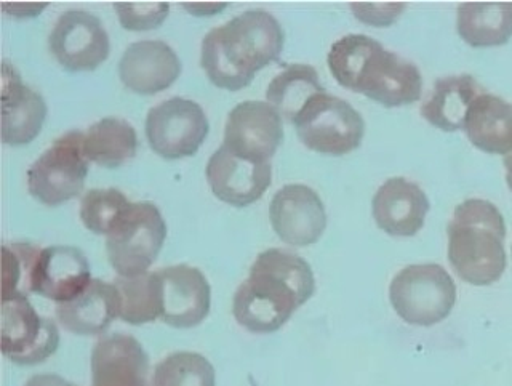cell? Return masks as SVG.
<instances>
[{"label":"cell","mask_w":512,"mask_h":386,"mask_svg":"<svg viewBox=\"0 0 512 386\" xmlns=\"http://www.w3.org/2000/svg\"><path fill=\"white\" fill-rule=\"evenodd\" d=\"M293 124L304 146L330 156H343L359 148L365 133L362 114L327 90L314 95Z\"/></svg>","instance_id":"52a82bcc"},{"label":"cell","mask_w":512,"mask_h":386,"mask_svg":"<svg viewBox=\"0 0 512 386\" xmlns=\"http://www.w3.org/2000/svg\"><path fill=\"white\" fill-rule=\"evenodd\" d=\"M48 49L69 71H93L109 57L111 42L100 18L74 9L55 21L48 34Z\"/></svg>","instance_id":"8fae6325"},{"label":"cell","mask_w":512,"mask_h":386,"mask_svg":"<svg viewBox=\"0 0 512 386\" xmlns=\"http://www.w3.org/2000/svg\"><path fill=\"white\" fill-rule=\"evenodd\" d=\"M448 262L464 282L490 286L508 265L506 225L498 207L485 199H466L448 223Z\"/></svg>","instance_id":"277c9868"},{"label":"cell","mask_w":512,"mask_h":386,"mask_svg":"<svg viewBox=\"0 0 512 386\" xmlns=\"http://www.w3.org/2000/svg\"><path fill=\"white\" fill-rule=\"evenodd\" d=\"M351 10L360 21L368 25L388 26L392 21L399 18L400 13L404 12V4L389 5H370V4H351Z\"/></svg>","instance_id":"1f68e13d"},{"label":"cell","mask_w":512,"mask_h":386,"mask_svg":"<svg viewBox=\"0 0 512 386\" xmlns=\"http://www.w3.org/2000/svg\"><path fill=\"white\" fill-rule=\"evenodd\" d=\"M2 353L18 366L47 361L60 346V332L52 319L37 313L28 295L2 297Z\"/></svg>","instance_id":"9c48e42d"},{"label":"cell","mask_w":512,"mask_h":386,"mask_svg":"<svg viewBox=\"0 0 512 386\" xmlns=\"http://www.w3.org/2000/svg\"><path fill=\"white\" fill-rule=\"evenodd\" d=\"M119 289L114 282L92 279L77 297L56 305V319L76 335H98L120 316Z\"/></svg>","instance_id":"44dd1931"},{"label":"cell","mask_w":512,"mask_h":386,"mask_svg":"<svg viewBox=\"0 0 512 386\" xmlns=\"http://www.w3.org/2000/svg\"><path fill=\"white\" fill-rule=\"evenodd\" d=\"M464 130L469 141L485 153L512 151V105L493 93H482L469 106Z\"/></svg>","instance_id":"603a6c76"},{"label":"cell","mask_w":512,"mask_h":386,"mask_svg":"<svg viewBox=\"0 0 512 386\" xmlns=\"http://www.w3.org/2000/svg\"><path fill=\"white\" fill-rule=\"evenodd\" d=\"M180 74V57L160 39L132 42L119 61L120 81L127 89L141 95H154L168 89Z\"/></svg>","instance_id":"e0dca14e"},{"label":"cell","mask_w":512,"mask_h":386,"mask_svg":"<svg viewBox=\"0 0 512 386\" xmlns=\"http://www.w3.org/2000/svg\"><path fill=\"white\" fill-rule=\"evenodd\" d=\"M90 366V386H149V356L132 335L101 337L93 346Z\"/></svg>","instance_id":"ffe728a7"},{"label":"cell","mask_w":512,"mask_h":386,"mask_svg":"<svg viewBox=\"0 0 512 386\" xmlns=\"http://www.w3.org/2000/svg\"><path fill=\"white\" fill-rule=\"evenodd\" d=\"M24 386H77L56 374L32 375Z\"/></svg>","instance_id":"d6a6232c"},{"label":"cell","mask_w":512,"mask_h":386,"mask_svg":"<svg viewBox=\"0 0 512 386\" xmlns=\"http://www.w3.org/2000/svg\"><path fill=\"white\" fill-rule=\"evenodd\" d=\"M183 7L199 17H210L213 13L226 9V4H184Z\"/></svg>","instance_id":"836d02e7"},{"label":"cell","mask_w":512,"mask_h":386,"mask_svg":"<svg viewBox=\"0 0 512 386\" xmlns=\"http://www.w3.org/2000/svg\"><path fill=\"white\" fill-rule=\"evenodd\" d=\"M215 367L205 356L178 351L154 367L152 386H215Z\"/></svg>","instance_id":"83f0119b"},{"label":"cell","mask_w":512,"mask_h":386,"mask_svg":"<svg viewBox=\"0 0 512 386\" xmlns=\"http://www.w3.org/2000/svg\"><path fill=\"white\" fill-rule=\"evenodd\" d=\"M4 273H2V297L7 295H28L31 271L36 262L39 247L32 244H5L4 246Z\"/></svg>","instance_id":"f546056e"},{"label":"cell","mask_w":512,"mask_h":386,"mask_svg":"<svg viewBox=\"0 0 512 386\" xmlns=\"http://www.w3.org/2000/svg\"><path fill=\"white\" fill-rule=\"evenodd\" d=\"M167 238V223L149 201L132 202L106 236L109 263L122 278L148 273Z\"/></svg>","instance_id":"8992f818"},{"label":"cell","mask_w":512,"mask_h":386,"mask_svg":"<svg viewBox=\"0 0 512 386\" xmlns=\"http://www.w3.org/2000/svg\"><path fill=\"white\" fill-rule=\"evenodd\" d=\"M316 292V278L300 255L285 249L261 252L232 298V314L253 334H271L284 326Z\"/></svg>","instance_id":"6da1fadb"},{"label":"cell","mask_w":512,"mask_h":386,"mask_svg":"<svg viewBox=\"0 0 512 386\" xmlns=\"http://www.w3.org/2000/svg\"><path fill=\"white\" fill-rule=\"evenodd\" d=\"M122 298V321L141 326L160 318V284L157 273H144L135 278H119L114 281Z\"/></svg>","instance_id":"4316f807"},{"label":"cell","mask_w":512,"mask_h":386,"mask_svg":"<svg viewBox=\"0 0 512 386\" xmlns=\"http://www.w3.org/2000/svg\"><path fill=\"white\" fill-rule=\"evenodd\" d=\"M327 63L338 84L388 108L421 98L423 76L418 66L365 34H346L333 42Z\"/></svg>","instance_id":"3957f363"},{"label":"cell","mask_w":512,"mask_h":386,"mask_svg":"<svg viewBox=\"0 0 512 386\" xmlns=\"http://www.w3.org/2000/svg\"><path fill=\"white\" fill-rule=\"evenodd\" d=\"M47 103L37 90L24 84L15 66H2V140L23 146L37 137L47 117Z\"/></svg>","instance_id":"d6986e66"},{"label":"cell","mask_w":512,"mask_h":386,"mask_svg":"<svg viewBox=\"0 0 512 386\" xmlns=\"http://www.w3.org/2000/svg\"><path fill=\"white\" fill-rule=\"evenodd\" d=\"M92 281L90 263L82 250L50 246L39 250L32 266L29 290L56 303L69 302Z\"/></svg>","instance_id":"2e32d148"},{"label":"cell","mask_w":512,"mask_h":386,"mask_svg":"<svg viewBox=\"0 0 512 386\" xmlns=\"http://www.w3.org/2000/svg\"><path fill=\"white\" fill-rule=\"evenodd\" d=\"M160 284V319L176 329H191L207 318L212 289L196 266H167L156 271Z\"/></svg>","instance_id":"5bb4252c"},{"label":"cell","mask_w":512,"mask_h":386,"mask_svg":"<svg viewBox=\"0 0 512 386\" xmlns=\"http://www.w3.org/2000/svg\"><path fill=\"white\" fill-rule=\"evenodd\" d=\"M325 92L324 85L320 84L319 73L311 65L293 63L282 69L277 76L269 82L266 98L280 116L287 121H295L304 105L317 93Z\"/></svg>","instance_id":"484cf974"},{"label":"cell","mask_w":512,"mask_h":386,"mask_svg":"<svg viewBox=\"0 0 512 386\" xmlns=\"http://www.w3.org/2000/svg\"><path fill=\"white\" fill-rule=\"evenodd\" d=\"M120 189L95 188L84 194L80 201V220L88 231L108 236L120 215L130 206Z\"/></svg>","instance_id":"f1b7e54d"},{"label":"cell","mask_w":512,"mask_h":386,"mask_svg":"<svg viewBox=\"0 0 512 386\" xmlns=\"http://www.w3.org/2000/svg\"><path fill=\"white\" fill-rule=\"evenodd\" d=\"M504 167H506V181L512 191V151L504 156Z\"/></svg>","instance_id":"d590c367"},{"label":"cell","mask_w":512,"mask_h":386,"mask_svg":"<svg viewBox=\"0 0 512 386\" xmlns=\"http://www.w3.org/2000/svg\"><path fill=\"white\" fill-rule=\"evenodd\" d=\"M88 162L84 153V132L63 133L29 167V193L50 207L71 201L84 189Z\"/></svg>","instance_id":"ba28073f"},{"label":"cell","mask_w":512,"mask_h":386,"mask_svg":"<svg viewBox=\"0 0 512 386\" xmlns=\"http://www.w3.org/2000/svg\"><path fill=\"white\" fill-rule=\"evenodd\" d=\"M208 185L220 201L234 207L250 206L271 186V162H253L221 145L207 162Z\"/></svg>","instance_id":"9a60e30c"},{"label":"cell","mask_w":512,"mask_h":386,"mask_svg":"<svg viewBox=\"0 0 512 386\" xmlns=\"http://www.w3.org/2000/svg\"><path fill=\"white\" fill-rule=\"evenodd\" d=\"M269 220L285 244L308 247L316 244L327 228V212L319 194L308 185L292 183L274 194Z\"/></svg>","instance_id":"4fadbf2b"},{"label":"cell","mask_w":512,"mask_h":386,"mask_svg":"<svg viewBox=\"0 0 512 386\" xmlns=\"http://www.w3.org/2000/svg\"><path fill=\"white\" fill-rule=\"evenodd\" d=\"M429 199L421 186L404 177H392L378 188L372 214L380 230L397 238H412L423 228Z\"/></svg>","instance_id":"ac0fdd59"},{"label":"cell","mask_w":512,"mask_h":386,"mask_svg":"<svg viewBox=\"0 0 512 386\" xmlns=\"http://www.w3.org/2000/svg\"><path fill=\"white\" fill-rule=\"evenodd\" d=\"M456 28L472 47L506 44L512 36V4L458 5Z\"/></svg>","instance_id":"d4e9b609"},{"label":"cell","mask_w":512,"mask_h":386,"mask_svg":"<svg viewBox=\"0 0 512 386\" xmlns=\"http://www.w3.org/2000/svg\"><path fill=\"white\" fill-rule=\"evenodd\" d=\"M284 41V29L274 15L247 10L205 34L200 63L216 87L236 92L279 58Z\"/></svg>","instance_id":"7a4b0ae2"},{"label":"cell","mask_w":512,"mask_h":386,"mask_svg":"<svg viewBox=\"0 0 512 386\" xmlns=\"http://www.w3.org/2000/svg\"><path fill=\"white\" fill-rule=\"evenodd\" d=\"M389 300L392 310L410 326H436L452 313L456 284L437 263L408 265L392 278Z\"/></svg>","instance_id":"5b68a950"},{"label":"cell","mask_w":512,"mask_h":386,"mask_svg":"<svg viewBox=\"0 0 512 386\" xmlns=\"http://www.w3.org/2000/svg\"><path fill=\"white\" fill-rule=\"evenodd\" d=\"M282 140V116L268 101H242L231 109L224 125L223 145L248 161L271 162Z\"/></svg>","instance_id":"7c38bea8"},{"label":"cell","mask_w":512,"mask_h":386,"mask_svg":"<svg viewBox=\"0 0 512 386\" xmlns=\"http://www.w3.org/2000/svg\"><path fill=\"white\" fill-rule=\"evenodd\" d=\"M136 148L135 127L122 117H103L84 132V153L88 161L108 169H116L132 159Z\"/></svg>","instance_id":"cb8c5ba5"},{"label":"cell","mask_w":512,"mask_h":386,"mask_svg":"<svg viewBox=\"0 0 512 386\" xmlns=\"http://www.w3.org/2000/svg\"><path fill=\"white\" fill-rule=\"evenodd\" d=\"M484 92L471 74L440 77L421 105V116L445 132L463 129L469 106Z\"/></svg>","instance_id":"7402d4cb"},{"label":"cell","mask_w":512,"mask_h":386,"mask_svg":"<svg viewBox=\"0 0 512 386\" xmlns=\"http://www.w3.org/2000/svg\"><path fill=\"white\" fill-rule=\"evenodd\" d=\"M210 124L202 106L172 97L152 106L146 116V137L154 153L165 159L192 156L207 138Z\"/></svg>","instance_id":"30bf717a"},{"label":"cell","mask_w":512,"mask_h":386,"mask_svg":"<svg viewBox=\"0 0 512 386\" xmlns=\"http://www.w3.org/2000/svg\"><path fill=\"white\" fill-rule=\"evenodd\" d=\"M120 23L132 31H148L164 23L170 12V5L159 4H114Z\"/></svg>","instance_id":"4dcf8cb0"},{"label":"cell","mask_w":512,"mask_h":386,"mask_svg":"<svg viewBox=\"0 0 512 386\" xmlns=\"http://www.w3.org/2000/svg\"><path fill=\"white\" fill-rule=\"evenodd\" d=\"M47 4L42 5H13L12 13L15 17H34L40 10H44Z\"/></svg>","instance_id":"e575fe53"}]
</instances>
